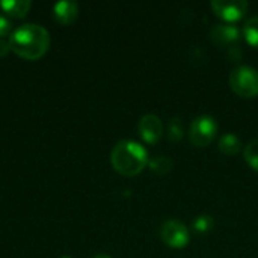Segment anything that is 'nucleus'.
<instances>
[{
  "instance_id": "f257e3e1",
  "label": "nucleus",
  "mask_w": 258,
  "mask_h": 258,
  "mask_svg": "<svg viewBox=\"0 0 258 258\" xmlns=\"http://www.w3.org/2000/svg\"><path fill=\"white\" fill-rule=\"evenodd\" d=\"M8 41L11 50L26 60H38L50 48L48 30L33 23H26L14 29Z\"/></svg>"
},
{
  "instance_id": "f03ea898",
  "label": "nucleus",
  "mask_w": 258,
  "mask_h": 258,
  "mask_svg": "<svg viewBox=\"0 0 258 258\" xmlns=\"http://www.w3.org/2000/svg\"><path fill=\"white\" fill-rule=\"evenodd\" d=\"M150 157L147 150L135 141H119L110 153L113 169L124 177H136L148 166Z\"/></svg>"
},
{
  "instance_id": "7ed1b4c3",
  "label": "nucleus",
  "mask_w": 258,
  "mask_h": 258,
  "mask_svg": "<svg viewBox=\"0 0 258 258\" xmlns=\"http://www.w3.org/2000/svg\"><path fill=\"white\" fill-rule=\"evenodd\" d=\"M210 41L212 44L225 51V54L231 60H239L242 56L240 50V32L234 24L221 23L212 27L210 30Z\"/></svg>"
},
{
  "instance_id": "20e7f679",
  "label": "nucleus",
  "mask_w": 258,
  "mask_h": 258,
  "mask_svg": "<svg viewBox=\"0 0 258 258\" xmlns=\"http://www.w3.org/2000/svg\"><path fill=\"white\" fill-rule=\"evenodd\" d=\"M231 91L242 98H254L258 95V71L249 65H240L230 74Z\"/></svg>"
},
{
  "instance_id": "39448f33",
  "label": "nucleus",
  "mask_w": 258,
  "mask_h": 258,
  "mask_svg": "<svg viewBox=\"0 0 258 258\" xmlns=\"http://www.w3.org/2000/svg\"><path fill=\"white\" fill-rule=\"evenodd\" d=\"M218 135V122L213 116L201 115L195 118L189 128V139L192 145L198 148H204L210 145Z\"/></svg>"
},
{
  "instance_id": "423d86ee",
  "label": "nucleus",
  "mask_w": 258,
  "mask_h": 258,
  "mask_svg": "<svg viewBox=\"0 0 258 258\" xmlns=\"http://www.w3.org/2000/svg\"><path fill=\"white\" fill-rule=\"evenodd\" d=\"M160 239L165 245L174 249L186 248L190 242V231L187 227L177 221V219H168L160 227Z\"/></svg>"
},
{
  "instance_id": "0eeeda50",
  "label": "nucleus",
  "mask_w": 258,
  "mask_h": 258,
  "mask_svg": "<svg viewBox=\"0 0 258 258\" xmlns=\"http://www.w3.org/2000/svg\"><path fill=\"white\" fill-rule=\"evenodd\" d=\"M210 6L216 17L231 24L243 18L249 8V3L245 0H213Z\"/></svg>"
},
{
  "instance_id": "6e6552de",
  "label": "nucleus",
  "mask_w": 258,
  "mask_h": 258,
  "mask_svg": "<svg viewBox=\"0 0 258 258\" xmlns=\"http://www.w3.org/2000/svg\"><path fill=\"white\" fill-rule=\"evenodd\" d=\"M138 133L145 144L154 145L163 136V124L162 119L154 113H147L139 119Z\"/></svg>"
},
{
  "instance_id": "1a4fd4ad",
  "label": "nucleus",
  "mask_w": 258,
  "mask_h": 258,
  "mask_svg": "<svg viewBox=\"0 0 258 258\" xmlns=\"http://www.w3.org/2000/svg\"><path fill=\"white\" fill-rule=\"evenodd\" d=\"M77 15H79V5L73 0L57 2L53 6V17L62 26H68L74 23Z\"/></svg>"
},
{
  "instance_id": "9d476101",
  "label": "nucleus",
  "mask_w": 258,
  "mask_h": 258,
  "mask_svg": "<svg viewBox=\"0 0 258 258\" xmlns=\"http://www.w3.org/2000/svg\"><path fill=\"white\" fill-rule=\"evenodd\" d=\"M32 8L30 0H2L0 9L12 18H23Z\"/></svg>"
},
{
  "instance_id": "9b49d317",
  "label": "nucleus",
  "mask_w": 258,
  "mask_h": 258,
  "mask_svg": "<svg viewBox=\"0 0 258 258\" xmlns=\"http://www.w3.org/2000/svg\"><path fill=\"white\" fill-rule=\"evenodd\" d=\"M218 148L225 156H236L242 151V141L234 133H225L218 144Z\"/></svg>"
},
{
  "instance_id": "f8f14e48",
  "label": "nucleus",
  "mask_w": 258,
  "mask_h": 258,
  "mask_svg": "<svg viewBox=\"0 0 258 258\" xmlns=\"http://www.w3.org/2000/svg\"><path fill=\"white\" fill-rule=\"evenodd\" d=\"M148 166L157 175H168L174 168V162L166 156H154L150 159Z\"/></svg>"
},
{
  "instance_id": "ddd939ff",
  "label": "nucleus",
  "mask_w": 258,
  "mask_h": 258,
  "mask_svg": "<svg viewBox=\"0 0 258 258\" xmlns=\"http://www.w3.org/2000/svg\"><path fill=\"white\" fill-rule=\"evenodd\" d=\"M243 36H245L246 42L251 47L258 48V15L249 17L245 21V24H243Z\"/></svg>"
},
{
  "instance_id": "4468645a",
  "label": "nucleus",
  "mask_w": 258,
  "mask_h": 258,
  "mask_svg": "<svg viewBox=\"0 0 258 258\" xmlns=\"http://www.w3.org/2000/svg\"><path fill=\"white\" fill-rule=\"evenodd\" d=\"M213 228H215V221L210 215H200L192 222V230L200 236L209 234Z\"/></svg>"
},
{
  "instance_id": "2eb2a0df",
  "label": "nucleus",
  "mask_w": 258,
  "mask_h": 258,
  "mask_svg": "<svg viewBox=\"0 0 258 258\" xmlns=\"http://www.w3.org/2000/svg\"><path fill=\"white\" fill-rule=\"evenodd\" d=\"M245 162L258 172V139H252L243 150Z\"/></svg>"
},
{
  "instance_id": "dca6fc26",
  "label": "nucleus",
  "mask_w": 258,
  "mask_h": 258,
  "mask_svg": "<svg viewBox=\"0 0 258 258\" xmlns=\"http://www.w3.org/2000/svg\"><path fill=\"white\" fill-rule=\"evenodd\" d=\"M184 136V125L180 118L169 119L168 124V138L171 142H180Z\"/></svg>"
},
{
  "instance_id": "f3484780",
  "label": "nucleus",
  "mask_w": 258,
  "mask_h": 258,
  "mask_svg": "<svg viewBox=\"0 0 258 258\" xmlns=\"http://www.w3.org/2000/svg\"><path fill=\"white\" fill-rule=\"evenodd\" d=\"M14 32L12 29V21L8 15L0 14V38L3 39V36H8Z\"/></svg>"
},
{
  "instance_id": "a211bd4d",
  "label": "nucleus",
  "mask_w": 258,
  "mask_h": 258,
  "mask_svg": "<svg viewBox=\"0 0 258 258\" xmlns=\"http://www.w3.org/2000/svg\"><path fill=\"white\" fill-rule=\"evenodd\" d=\"M11 50V45H9V41H5L0 38V57H5Z\"/></svg>"
},
{
  "instance_id": "6ab92c4d",
  "label": "nucleus",
  "mask_w": 258,
  "mask_h": 258,
  "mask_svg": "<svg viewBox=\"0 0 258 258\" xmlns=\"http://www.w3.org/2000/svg\"><path fill=\"white\" fill-rule=\"evenodd\" d=\"M94 258H112L110 255H107V254H98L97 257H94Z\"/></svg>"
},
{
  "instance_id": "aec40b11",
  "label": "nucleus",
  "mask_w": 258,
  "mask_h": 258,
  "mask_svg": "<svg viewBox=\"0 0 258 258\" xmlns=\"http://www.w3.org/2000/svg\"><path fill=\"white\" fill-rule=\"evenodd\" d=\"M62 258H73V257H62Z\"/></svg>"
}]
</instances>
